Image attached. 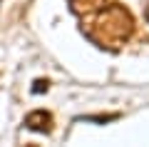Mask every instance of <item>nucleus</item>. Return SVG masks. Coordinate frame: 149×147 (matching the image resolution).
Listing matches in <instances>:
<instances>
[{"label": "nucleus", "mask_w": 149, "mask_h": 147, "mask_svg": "<svg viewBox=\"0 0 149 147\" xmlns=\"http://www.w3.org/2000/svg\"><path fill=\"white\" fill-rule=\"evenodd\" d=\"M77 120H85V122H109V120H117V115H97V117H77Z\"/></svg>", "instance_id": "1"}, {"label": "nucleus", "mask_w": 149, "mask_h": 147, "mask_svg": "<svg viewBox=\"0 0 149 147\" xmlns=\"http://www.w3.org/2000/svg\"><path fill=\"white\" fill-rule=\"evenodd\" d=\"M42 90H47V82H42V80H37V82H35V92H42Z\"/></svg>", "instance_id": "2"}, {"label": "nucleus", "mask_w": 149, "mask_h": 147, "mask_svg": "<svg viewBox=\"0 0 149 147\" xmlns=\"http://www.w3.org/2000/svg\"><path fill=\"white\" fill-rule=\"evenodd\" d=\"M147 18H149V13H147Z\"/></svg>", "instance_id": "3"}]
</instances>
